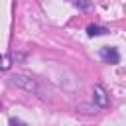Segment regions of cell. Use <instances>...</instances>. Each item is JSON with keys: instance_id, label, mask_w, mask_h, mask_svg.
<instances>
[{"instance_id": "6da1fadb", "label": "cell", "mask_w": 126, "mask_h": 126, "mask_svg": "<svg viewBox=\"0 0 126 126\" xmlns=\"http://www.w3.org/2000/svg\"><path fill=\"white\" fill-rule=\"evenodd\" d=\"M100 59H102L104 63L116 65V63L120 61V53H118V49H116V47L106 45V47H102V49H100Z\"/></svg>"}, {"instance_id": "7a4b0ae2", "label": "cell", "mask_w": 126, "mask_h": 126, "mask_svg": "<svg viewBox=\"0 0 126 126\" xmlns=\"http://www.w3.org/2000/svg\"><path fill=\"white\" fill-rule=\"evenodd\" d=\"M93 100H94V106H100V108L108 106V94L102 85H96L93 89Z\"/></svg>"}, {"instance_id": "3957f363", "label": "cell", "mask_w": 126, "mask_h": 126, "mask_svg": "<svg viewBox=\"0 0 126 126\" xmlns=\"http://www.w3.org/2000/svg\"><path fill=\"white\" fill-rule=\"evenodd\" d=\"M12 83L18 85V87H24L28 91H35V83L30 79V77H24V75H14L12 77Z\"/></svg>"}, {"instance_id": "277c9868", "label": "cell", "mask_w": 126, "mask_h": 126, "mask_svg": "<svg viewBox=\"0 0 126 126\" xmlns=\"http://www.w3.org/2000/svg\"><path fill=\"white\" fill-rule=\"evenodd\" d=\"M104 33H108V30L102 28V26H89L87 28V35L89 37H96V35H104Z\"/></svg>"}, {"instance_id": "5b68a950", "label": "cell", "mask_w": 126, "mask_h": 126, "mask_svg": "<svg viewBox=\"0 0 126 126\" xmlns=\"http://www.w3.org/2000/svg\"><path fill=\"white\" fill-rule=\"evenodd\" d=\"M10 67V55H0V69H8Z\"/></svg>"}, {"instance_id": "8992f818", "label": "cell", "mask_w": 126, "mask_h": 126, "mask_svg": "<svg viewBox=\"0 0 126 126\" xmlns=\"http://www.w3.org/2000/svg\"><path fill=\"white\" fill-rule=\"evenodd\" d=\"M10 126H28V124L22 122V120H18V118H10Z\"/></svg>"}, {"instance_id": "52a82bcc", "label": "cell", "mask_w": 126, "mask_h": 126, "mask_svg": "<svg viewBox=\"0 0 126 126\" xmlns=\"http://www.w3.org/2000/svg\"><path fill=\"white\" fill-rule=\"evenodd\" d=\"M75 4H77V6H81V8H91V2H87V0H77Z\"/></svg>"}]
</instances>
